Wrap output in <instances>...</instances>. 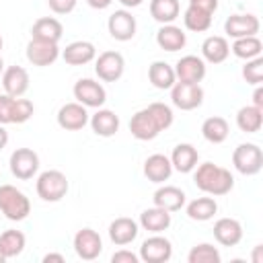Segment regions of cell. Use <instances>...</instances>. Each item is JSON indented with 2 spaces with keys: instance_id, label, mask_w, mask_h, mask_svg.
Masks as SVG:
<instances>
[{
  "instance_id": "36",
  "label": "cell",
  "mask_w": 263,
  "mask_h": 263,
  "mask_svg": "<svg viewBox=\"0 0 263 263\" xmlns=\"http://www.w3.org/2000/svg\"><path fill=\"white\" fill-rule=\"evenodd\" d=\"M183 23L189 31L193 33H203L212 27V12H205L201 8H195V6H187L185 14H183Z\"/></svg>"
},
{
  "instance_id": "25",
  "label": "cell",
  "mask_w": 263,
  "mask_h": 263,
  "mask_svg": "<svg viewBox=\"0 0 263 263\" xmlns=\"http://www.w3.org/2000/svg\"><path fill=\"white\" fill-rule=\"evenodd\" d=\"M199 152L193 144H177L171 154V164L179 173H191L197 166Z\"/></svg>"
},
{
  "instance_id": "50",
  "label": "cell",
  "mask_w": 263,
  "mask_h": 263,
  "mask_svg": "<svg viewBox=\"0 0 263 263\" xmlns=\"http://www.w3.org/2000/svg\"><path fill=\"white\" fill-rule=\"evenodd\" d=\"M6 261V257H4V253H2V249H0V263H4Z\"/></svg>"
},
{
  "instance_id": "39",
  "label": "cell",
  "mask_w": 263,
  "mask_h": 263,
  "mask_svg": "<svg viewBox=\"0 0 263 263\" xmlns=\"http://www.w3.org/2000/svg\"><path fill=\"white\" fill-rule=\"evenodd\" d=\"M35 107L29 99H21V97H14V103H12V115H10V121L12 123H25L31 119Z\"/></svg>"
},
{
  "instance_id": "30",
  "label": "cell",
  "mask_w": 263,
  "mask_h": 263,
  "mask_svg": "<svg viewBox=\"0 0 263 263\" xmlns=\"http://www.w3.org/2000/svg\"><path fill=\"white\" fill-rule=\"evenodd\" d=\"M236 125L240 132L245 134H255L261 129L263 125V109L255 107V105H247V107H240L238 113H236Z\"/></svg>"
},
{
  "instance_id": "18",
  "label": "cell",
  "mask_w": 263,
  "mask_h": 263,
  "mask_svg": "<svg viewBox=\"0 0 263 263\" xmlns=\"http://www.w3.org/2000/svg\"><path fill=\"white\" fill-rule=\"evenodd\" d=\"M214 238L222 247H236L242 240V226L234 218H220L214 224Z\"/></svg>"
},
{
  "instance_id": "14",
  "label": "cell",
  "mask_w": 263,
  "mask_h": 263,
  "mask_svg": "<svg viewBox=\"0 0 263 263\" xmlns=\"http://www.w3.org/2000/svg\"><path fill=\"white\" fill-rule=\"evenodd\" d=\"M58 58H60V47H58V43L39 41V39H31V41L27 43V60H29L33 66L45 68V66H51Z\"/></svg>"
},
{
  "instance_id": "46",
  "label": "cell",
  "mask_w": 263,
  "mask_h": 263,
  "mask_svg": "<svg viewBox=\"0 0 263 263\" xmlns=\"http://www.w3.org/2000/svg\"><path fill=\"white\" fill-rule=\"evenodd\" d=\"M86 2H88V6H92V8H97V10H105V8L111 6L113 0H86Z\"/></svg>"
},
{
  "instance_id": "9",
  "label": "cell",
  "mask_w": 263,
  "mask_h": 263,
  "mask_svg": "<svg viewBox=\"0 0 263 263\" xmlns=\"http://www.w3.org/2000/svg\"><path fill=\"white\" fill-rule=\"evenodd\" d=\"M173 257V245L168 238L154 234L150 238H146L140 247V259L144 263H166Z\"/></svg>"
},
{
  "instance_id": "44",
  "label": "cell",
  "mask_w": 263,
  "mask_h": 263,
  "mask_svg": "<svg viewBox=\"0 0 263 263\" xmlns=\"http://www.w3.org/2000/svg\"><path fill=\"white\" fill-rule=\"evenodd\" d=\"M189 6H195V8H201L205 12H216L218 8V0H189Z\"/></svg>"
},
{
  "instance_id": "15",
  "label": "cell",
  "mask_w": 263,
  "mask_h": 263,
  "mask_svg": "<svg viewBox=\"0 0 263 263\" xmlns=\"http://www.w3.org/2000/svg\"><path fill=\"white\" fill-rule=\"evenodd\" d=\"M175 76L181 82H195L199 84L205 78V62L197 55H183L175 64Z\"/></svg>"
},
{
  "instance_id": "41",
  "label": "cell",
  "mask_w": 263,
  "mask_h": 263,
  "mask_svg": "<svg viewBox=\"0 0 263 263\" xmlns=\"http://www.w3.org/2000/svg\"><path fill=\"white\" fill-rule=\"evenodd\" d=\"M12 103H14V97L10 95H0V123L6 125V123H12L10 121V115H12Z\"/></svg>"
},
{
  "instance_id": "28",
  "label": "cell",
  "mask_w": 263,
  "mask_h": 263,
  "mask_svg": "<svg viewBox=\"0 0 263 263\" xmlns=\"http://www.w3.org/2000/svg\"><path fill=\"white\" fill-rule=\"evenodd\" d=\"M228 53H230V45H228L226 37L212 35L201 43V55L210 64H222L228 58Z\"/></svg>"
},
{
  "instance_id": "48",
  "label": "cell",
  "mask_w": 263,
  "mask_h": 263,
  "mask_svg": "<svg viewBox=\"0 0 263 263\" xmlns=\"http://www.w3.org/2000/svg\"><path fill=\"white\" fill-rule=\"evenodd\" d=\"M6 144H8V132H6V127L0 123V150H2Z\"/></svg>"
},
{
  "instance_id": "42",
  "label": "cell",
  "mask_w": 263,
  "mask_h": 263,
  "mask_svg": "<svg viewBox=\"0 0 263 263\" xmlns=\"http://www.w3.org/2000/svg\"><path fill=\"white\" fill-rule=\"evenodd\" d=\"M78 0H47V6L55 12V14H68L76 8Z\"/></svg>"
},
{
  "instance_id": "23",
  "label": "cell",
  "mask_w": 263,
  "mask_h": 263,
  "mask_svg": "<svg viewBox=\"0 0 263 263\" xmlns=\"http://www.w3.org/2000/svg\"><path fill=\"white\" fill-rule=\"evenodd\" d=\"M154 205L166 210V212H177L185 205V191L175 187V185H162L154 191Z\"/></svg>"
},
{
  "instance_id": "22",
  "label": "cell",
  "mask_w": 263,
  "mask_h": 263,
  "mask_svg": "<svg viewBox=\"0 0 263 263\" xmlns=\"http://www.w3.org/2000/svg\"><path fill=\"white\" fill-rule=\"evenodd\" d=\"M144 175L152 183H164L173 175V164L171 158L164 154H152L144 162Z\"/></svg>"
},
{
  "instance_id": "31",
  "label": "cell",
  "mask_w": 263,
  "mask_h": 263,
  "mask_svg": "<svg viewBox=\"0 0 263 263\" xmlns=\"http://www.w3.org/2000/svg\"><path fill=\"white\" fill-rule=\"evenodd\" d=\"M230 134V125L224 117L220 115H214V117H208L203 123H201V136L212 142V144H222Z\"/></svg>"
},
{
  "instance_id": "52",
  "label": "cell",
  "mask_w": 263,
  "mask_h": 263,
  "mask_svg": "<svg viewBox=\"0 0 263 263\" xmlns=\"http://www.w3.org/2000/svg\"><path fill=\"white\" fill-rule=\"evenodd\" d=\"M0 49H2V35H0Z\"/></svg>"
},
{
  "instance_id": "8",
  "label": "cell",
  "mask_w": 263,
  "mask_h": 263,
  "mask_svg": "<svg viewBox=\"0 0 263 263\" xmlns=\"http://www.w3.org/2000/svg\"><path fill=\"white\" fill-rule=\"evenodd\" d=\"M125 60L119 51H103L95 62V72L103 82H117L123 76Z\"/></svg>"
},
{
  "instance_id": "12",
  "label": "cell",
  "mask_w": 263,
  "mask_h": 263,
  "mask_svg": "<svg viewBox=\"0 0 263 263\" xmlns=\"http://www.w3.org/2000/svg\"><path fill=\"white\" fill-rule=\"evenodd\" d=\"M259 18L251 12L247 14H230L224 23V33L232 39H240V37H249V35H257L259 33Z\"/></svg>"
},
{
  "instance_id": "19",
  "label": "cell",
  "mask_w": 263,
  "mask_h": 263,
  "mask_svg": "<svg viewBox=\"0 0 263 263\" xmlns=\"http://www.w3.org/2000/svg\"><path fill=\"white\" fill-rule=\"evenodd\" d=\"M4 92L10 97H23L29 88V72L23 66H10L2 72Z\"/></svg>"
},
{
  "instance_id": "2",
  "label": "cell",
  "mask_w": 263,
  "mask_h": 263,
  "mask_svg": "<svg viewBox=\"0 0 263 263\" xmlns=\"http://www.w3.org/2000/svg\"><path fill=\"white\" fill-rule=\"evenodd\" d=\"M0 212L12 222H21L29 216L31 201L21 189L12 185H0Z\"/></svg>"
},
{
  "instance_id": "47",
  "label": "cell",
  "mask_w": 263,
  "mask_h": 263,
  "mask_svg": "<svg viewBox=\"0 0 263 263\" xmlns=\"http://www.w3.org/2000/svg\"><path fill=\"white\" fill-rule=\"evenodd\" d=\"M51 261H55V263H64L66 259H64V255H60V253H47V255L43 257V263H51Z\"/></svg>"
},
{
  "instance_id": "51",
  "label": "cell",
  "mask_w": 263,
  "mask_h": 263,
  "mask_svg": "<svg viewBox=\"0 0 263 263\" xmlns=\"http://www.w3.org/2000/svg\"><path fill=\"white\" fill-rule=\"evenodd\" d=\"M2 72H4V62H2V58H0V76H2Z\"/></svg>"
},
{
  "instance_id": "1",
  "label": "cell",
  "mask_w": 263,
  "mask_h": 263,
  "mask_svg": "<svg viewBox=\"0 0 263 263\" xmlns=\"http://www.w3.org/2000/svg\"><path fill=\"white\" fill-rule=\"evenodd\" d=\"M193 183L203 193L218 197V195L230 193V189L234 187V177L224 166H218L214 162H203L197 166V171L193 175Z\"/></svg>"
},
{
  "instance_id": "27",
  "label": "cell",
  "mask_w": 263,
  "mask_h": 263,
  "mask_svg": "<svg viewBox=\"0 0 263 263\" xmlns=\"http://www.w3.org/2000/svg\"><path fill=\"white\" fill-rule=\"evenodd\" d=\"M140 226L148 232H164L168 226H171V212L154 205V208H148L140 214Z\"/></svg>"
},
{
  "instance_id": "40",
  "label": "cell",
  "mask_w": 263,
  "mask_h": 263,
  "mask_svg": "<svg viewBox=\"0 0 263 263\" xmlns=\"http://www.w3.org/2000/svg\"><path fill=\"white\" fill-rule=\"evenodd\" d=\"M242 78L249 82V84H261L263 80V58H253V60H247V64L242 66Z\"/></svg>"
},
{
  "instance_id": "37",
  "label": "cell",
  "mask_w": 263,
  "mask_h": 263,
  "mask_svg": "<svg viewBox=\"0 0 263 263\" xmlns=\"http://www.w3.org/2000/svg\"><path fill=\"white\" fill-rule=\"evenodd\" d=\"M187 261L189 263H220L222 257H220V251L210 245V242H199L195 245L189 255H187Z\"/></svg>"
},
{
  "instance_id": "3",
  "label": "cell",
  "mask_w": 263,
  "mask_h": 263,
  "mask_svg": "<svg viewBox=\"0 0 263 263\" xmlns=\"http://www.w3.org/2000/svg\"><path fill=\"white\" fill-rule=\"evenodd\" d=\"M35 189H37V195L43 199V201H60L66 197L68 193V179L62 171H43L39 177H37V183H35Z\"/></svg>"
},
{
  "instance_id": "49",
  "label": "cell",
  "mask_w": 263,
  "mask_h": 263,
  "mask_svg": "<svg viewBox=\"0 0 263 263\" xmlns=\"http://www.w3.org/2000/svg\"><path fill=\"white\" fill-rule=\"evenodd\" d=\"M119 2H121L125 8H136V6H140L144 0H119Z\"/></svg>"
},
{
  "instance_id": "7",
  "label": "cell",
  "mask_w": 263,
  "mask_h": 263,
  "mask_svg": "<svg viewBox=\"0 0 263 263\" xmlns=\"http://www.w3.org/2000/svg\"><path fill=\"white\" fill-rule=\"evenodd\" d=\"M74 99L84 107L99 109L107 101V90H105V86L101 82H97L92 78H80L74 84Z\"/></svg>"
},
{
  "instance_id": "13",
  "label": "cell",
  "mask_w": 263,
  "mask_h": 263,
  "mask_svg": "<svg viewBox=\"0 0 263 263\" xmlns=\"http://www.w3.org/2000/svg\"><path fill=\"white\" fill-rule=\"evenodd\" d=\"M136 16H132V12L127 10H115L109 21H107V29L109 35L115 41H129L136 35Z\"/></svg>"
},
{
  "instance_id": "38",
  "label": "cell",
  "mask_w": 263,
  "mask_h": 263,
  "mask_svg": "<svg viewBox=\"0 0 263 263\" xmlns=\"http://www.w3.org/2000/svg\"><path fill=\"white\" fill-rule=\"evenodd\" d=\"M146 109L152 115V119L156 121V125H158L160 132H164V129H168L173 125L175 115H173V109L168 105H164V103H150Z\"/></svg>"
},
{
  "instance_id": "45",
  "label": "cell",
  "mask_w": 263,
  "mask_h": 263,
  "mask_svg": "<svg viewBox=\"0 0 263 263\" xmlns=\"http://www.w3.org/2000/svg\"><path fill=\"white\" fill-rule=\"evenodd\" d=\"M253 105L255 107H259V109H263V88L257 84V88H255V92H253Z\"/></svg>"
},
{
  "instance_id": "32",
  "label": "cell",
  "mask_w": 263,
  "mask_h": 263,
  "mask_svg": "<svg viewBox=\"0 0 263 263\" xmlns=\"http://www.w3.org/2000/svg\"><path fill=\"white\" fill-rule=\"evenodd\" d=\"M181 12L179 0H150V14L160 25H171Z\"/></svg>"
},
{
  "instance_id": "11",
  "label": "cell",
  "mask_w": 263,
  "mask_h": 263,
  "mask_svg": "<svg viewBox=\"0 0 263 263\" xmlns=\"http://www.w3.org/2000/svg\"><path fill=\"white\" fill-rule=\"evenodd\" d=\"M88 111L84 105H80L78 101L76 103H66L60 107L58 111V125L66 132H78L82 129L86 123H88Z\"/></svg>"
},
{
  "instance_id": "33",
  "label": "cell",
  "mask_w": 263,
  "mask_h": 263,
  "mask_svg": "<svg viewBox=\"0 0 263 263\" xmlns=\"http://www.w3.org/2000/svg\"><path fill=\"white\" fill-rule=\"evenodd\" d=\"M216 212H218V203L214 197H197L187 203V216L195 222L212 220Z\"/></svg>"
},
{
  "instance_id": "34",
  "label": "cell",
  "mask_w": 263,
  "mask_h": 263,
  "mask_svg": "<svg viewBox=\"0 0 263 263\" xmlns=\"http://www.w3.org/2000/svg\"><path fill=\"white\" fill-rule=\"evenodd\" d=\"M230 51L240 58V60H253V58H259L261 51H263V43L257 35H249V37H240V39H234Z\"/></svg>"
},
{
  "instance_id": "5",
  "label": "cell",
  "mask_w": 263,
  "mask_h": 263,
  "mask_svg": "<svg viewBox=\"0 0 263 263\" xmlns=\"http://www.w3.org/2000/svg\"><path fill=\"white\" fill-rule=\"evenodd\" d=\"M171 101L181 111H193L203 103V88L195 82H181L177 80L171 86Z\"/></svg>"
},
{
  "instance_id": "10",
  "label": "cell",
  "mask_w": 263,
  "mask_h": 263,
  "mask_svg": "<svg viewBox=\"0 0 263 263\" xmlns=\"http://www.w3.org/2000/svg\"><path fill=\"white\" fill-rule=\"evenodd\" d=\"M74 251L82 261H95L103 251V240L97 230L82 228L74 234Z\"/></svg>"
},
{
  "instance_id": "24",
  "label": "cell",
  "mask_w": 263,
  "mask_h": 263,
  "mask_svg": "<svg viewBox=\"0 0 263 263\" xmlns=\"http://www.w3.org/2000/svg\"><path fill=\"white\" fill-rule=\"evenodd\" d=\"M90 127H92V132L97 134V136H101V138H111V136H115L117 134V129H119V117L111 111V109H97V113L95 115H90Z\"/></svg>"
},
{
  "instance_id": "29",
  "label": "cell",
  "mask_w": 263,
  "mask_h": 263,
  "mask_svg": "<svg viewBox=\"0 0 263 263\" xmlns=\"http://www.w3.org/2000/svg\"><path fill=\"white\" fill-rule=\"evenodd\" d=\"M148 80L152 82L154 88L166 90L177 82L175 68L171 64H166V62H152L150 68H148Z\"/></svg>"
},
{
  "instance_id": "16",
  "label": "cell",
  "mask_w": 263,
  "mask_h": 263,
  "mask_svg": "<svg viewBox=\"0 0 263 263\" xmlns=\"http://www.w3.org/2000/svg\"><path fill=\"white\" fill-rule=\"evenodd\" d=\"M129 132L136 140H142V142H148V140H154L160 129L156 125V121L152 119V115L148 113V109H140L138 113L132 115L129 119Z\"/></svg>"
},
{
  "instance_id": "6",
  "label": "cell",
  "mask_w": 263,
  "mask_h": 263,
  "mask_svg": "<svg viewBox=\"0 0 263 263\" xmlns=\"http://www.w3.org/2000/svg\"><path fill=\"white\" fill-rule=\"evenodd\" d=\"M39 171V156L35 150L31 148H16L10 154V173L21 179V181H29L37 175Z\"/></svg>"
},
{
  "instance_id": "21",
  "label": "cell",
  "mask_w": 263,
  "mask_h": 263,
  "mask_svg": "<svg viewBox=\"0 0 263 263\" xmlns=\"http://www.w3.org/2000/svg\"><path fill=\"white\" fill-rule=\"evenodd\" d=\"M62 33H64V27L53 16H41L31 27V39H39V41L58 43L62 39Z\"/></svg>"
},
{
  "instance_id": "43",
  "label": "cell",
  "mask_w": 263,
  "mask_h": 263,
  "mask_svg": "<svg viewBox=\"0 0 263 263\" xmlns=\"http://www.w3.org/2000/svg\"><path fill=\"white\" fill-rule=\"evenodd\" d=\"M138 259L140 257L136 253L125 251V249H121V251H117V253L111 255V263H138Z\"/></svg>"
},
{
  "instance_id": "20",
  "label": "cell",
  "mask_w": 263,
  "mask_h": 263,
  "mask_svg": "<svg viewBox=\"0 0 263 263\" xmlns=\"http://www.w3.org/2000/svg\"><path fill=\"white\" fill-rule=\"evenodd\" d=\"M62 58L68 66H84L97 58V49L90 41H72L62 51Z\"/></svg>"
},
{
  "instance_id": "4",
  "label": "cell",
  "mask_w": 263,
  "mask_h": 263,
  "mask_svg": "<svg viewBox=\"0 0 263 263\" xmlns=\"http://www.w3.org/2000/svg\"><path fill=\"white\" fill-rule=\"evenodd\" d=\"M232 164L240 175L253 177L263 168V152L257 144H238L232 152Z\"/></svg>"
},
{
  "instance_id": "35",
  "label": "cell",
  "mask_w": 263,
  "mask_h": 263,
  "mask_svg": "<svg viewBox=\"0 0 263 263\" xmlns=\"http://www.w3.org/2000/svg\"><path fill=\"white\" fill-rule=\"evenodd\" d=\"M25 242H27V238L21 230H4L0 234V249H2L6 259L18 257L25 249Z\"/></svg>"
},
{
  "instance_id": "26",
  "label": "cell",
  "mask_w": 263,
  "mask_h": 263,
  "mask_svg": "<svg viewBox=\"0 0 263 263\" xmlns=\"http://www.w3.org/2000/svg\"><path fill=\"white\" fill-rule=\"evenodd\" d=\"M156 43H158V47L164 49V51H179V49L185 47L187 37H185V33H183L181 27H177V25L171 23V25H162V27L158 29V33H156Z\"/></svg>"
},
{
  "instance_id": "17",
  "label": "cell",
  "mask_w": 263,
  "mask_h": 263,
  "mask_svg": "<svg viewBox=\"0 0 263 263\" xmlns=\"http://www.w3.org/2000/svg\"><path fill=\"white\" fill-rule=\"evenodd\" d=\"M138 222L127 218V216H121V218H115L111 224H109V238L113 245L117 247H125L129 242L136 240L138 236Z\"/></svg>"
}]
</instances>
